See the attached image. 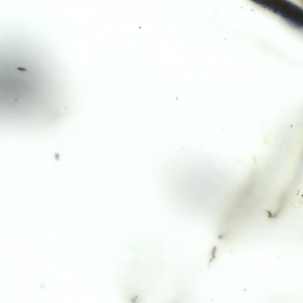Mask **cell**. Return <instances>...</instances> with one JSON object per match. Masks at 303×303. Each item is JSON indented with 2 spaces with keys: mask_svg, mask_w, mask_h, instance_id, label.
Segmentation results:
<instances>
[{
  "mask_svg": "<svg viewBox=\"0 0 303 303\" xmlns=\"http://www.w3.org/2000/svg\"><path fill=\"white\" fill-rule=\"evenodd\" d=\"M254 3L278 15L292 25L303 26V12L301 7L286 0H253Z\"/></svg>",
  "mask_w": 303,
  "mask_h": 303,
  "instance_id": "6da1fadb",
  "label": "cell"
}]
</instances>
